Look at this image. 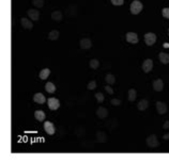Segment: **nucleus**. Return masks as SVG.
I'll use <instances>...</instances> for the list:
<instances>
[{
	"instance_id": "nucleus-14",
	"label": "nucleus",
	"mask_w": 169,
	"mask_h": 164,
	"mask_svg": "<svg viewBox=\"0 0 169 164\" xmlns=\"http://www.w3.org/2000/svg\"><path fill=\"white\" fill-rule=\"evenodd\" d=\"M20 24H22V26H23V28L28 29V30H31V29L33 28L32 22H31L28 18H22V19H20Z\"/></svg>"
},
{
	"instance_id": "nucleus-24",
	"label": "nucleus",
	"mask_w": 169,
	"mask_h": 164,
	"mask_svg": "<svg viewBox=\"0 0 169 164\" xmlns=\"http://www.w3.org/2000/svg\"><path fill=\"white\" fill-rule=\"evenodd\" d=\"M89 65H90V67L92 69H96V68L100 66V62L99 60H96V59H92L90 61V63H89Z\"/></svg>"
},
{
	"instance_id": "nucleus-34",
	"label": "nucleus",
	"mask_w": 169,
	"mask_h": 164,
	"mask_svg": "<svg viewBox=\"0 0 169 164\" xmlns=\"http://www.w3.org/2000/svg\"><path fill=\"white\" fill-rule=\"evenodd\" d=\"M168 33H169V30H168Z\"/></svg>"
},
{
	"instance_id": "nucleus-31",
	"label": "nucleus",
	"mask_w": 169,
	"mask_h": 164,
	"mask_svg": "<svg viewBox=\"0 0 169 164\" xmlns=\"http://www.w3.org/2000/svg\"><path fill=\"white\" fill-rule=\"evenodd\" d=\"M105 90H106V91H107V92L109 93V95H113V90L111 89V87H110L109 85H106V86H105Z\"/></svg>"
},
{
	"instance_id": "nucleus-4",
	"label": "nucleus",
	"mask_w": 169,
	"mask_h": 164,
	"mask_svg": "<svg viewBox=\"0 0 169 164\" xmlns=\"http://www.w3.org/2000/svg\"><path fill=\"white\" fill-rule=\"evenodd\" d=\"M47 103H48V108L51 109V111H55L57 109H59L60 107V101L57 98H49Z\"/></svg>"
},
{
	"instance_id": "nucleus-2",
	"label": "nucleus",
	"mask_w": 169,
	"mask_h": 164,
	"mask_svg": "<svg viewBox=\"0 0 169 164\" xmlns=\"http://www.w3.org/2000/svg\"><path fill=\"white\" fill-rule=\"evenodd\" d=\"M147 145L149 146V147H157L160 143H158V140L156 138L155 134H151V135L148 136V139H147Z\"/></svg>"
},
{
	"instance_id": "nucleus-13",
	"label": "nucleus",
	"mask_w": 169,
	"mask_h": 164,
	"mask_svg": "<svg viewBox=\"0 0 169 164\" xmlns=\"http://www.w3.org/2000/svg\"><path fill=\"white\" fill-rule=\"evenodd\" d=\"M153 89H154V91H156V92H161V91H163V89H164L163 80H162V79L155 80L154 82H153Z\"/></svg>"
},
{
	"instance_id": "nucleus-21",
	"label": "nucleus",
	"mask_w": 169,
	"mask_h": 164,
	"mask_svg": "<svg viewBox=\"0 0 169 164\" xmlns=\"http://www.w3.org/2000/svg\"><path fill=\"white\" fill-rule=\"evenodd\" d=\"M58 37H59V32L57 30H53L48 33V39H51V41H57Z\"/></svg>"
},
{
	"instance_id": "nucleus-7",
	"label": "nucleus",
	"mask_w": 169,
	"mask_h": 164,
	"mask_svg": "<svg viewBox=\"0 0 169 164\" xmlns=\"http://www.w3.org/2000/svg\"><path fill=\"white\" fill-rule=\"evenodd\" d=\"M126 41L131 44H137L138 43V36L135 32H127L126 33Z\"/></svg>"
},
{
	"instance_id": "nucleus-8",
	"label": "nucleus",
	"mask_w": 169,
	"mask_h": 164,
	"mask_svg": "<svg viewBox=\"0 0 169 164\" xmlns=\"http://www.w3.org/2000/svg\"><path fill=\"white\" fill-rule=\"evenodd\" d=\"M96 115L98 117H100L101 120H105L106 117L108 116V110L104 107H100L98 110H96Z\"/></svg>"
},
{
	"instance_id": "nucleus-12",
	"label": "nucleus",
	"mask_w": 169,
	"mask_h": 164,
	"mask_svg": "<svg viewBox=\"0 0 169 164\" xmlns=\"http://www.w3.org/2000/svg\"><path fill=\"white\" fill-rule=\"evenodd\" d=\"M80 48L82 49H90L92 47V42L89 39H80Z\"/></svg>"
},
{
	"instance_id": "nucleus-1",
	"label": "nucleus",
	"mask_w": 169,
	"mask_h": 164,
	"mask_svg": "<svg viewBox=\"0 0 169 164\" xmlns=\"http://www.w3.org/2000/svg\"><path fill=\"white\" fill-rule=\"evenodd\" d=\"M131 13L134 15H137L139 14L141 11H142V9H144V6H142V3L139 1V0H134L132 3H131Z\"/></svg>"
},
{
	"instance_id": "nucleus-22",
	"label": "nucleus",
	"mask_w": 169,
	"mask_h": 164,
	"mask_svg": "<svg viewBox=\"0 0 169 164\" xmlns=\"http://www.w3.org/2000/svg\"><path fill=\"white\" fill-rule=\"evenodd\" d=\"M136 97H137L136 90L131 89L130 91H129V101H131V102H134V101H135V99H136Z\"/></svg>"
},
{
	"instance_id": "nucleus-19",
	"label": "nucleus",
	"mask_w": 169,
	"mask_h": 164,
	"mask_svg": "<svg viewBox=\"0 0 169 164\" xmlns=\"http://www.w3.org/2000/svg\"><path fill=\"white\" fill-rule=\"evenodd\" d=\"M49 75H51V69L49 68H44V69H42L40 72V78L42 79V80L47 79V77Z\"/></svg>"
},
{
	"instance_id": "nucleus-15",
	"label": "nucleus",
	"mask_w": 169,
	"mask_h": 164,
	"mask_svg": "<svg viewBox=\"0 0 169 164\" xmlns=\"http://www.w3.org/2000/svg\"><path fill=\"white\" fill-rule=\"evenodd\" d=\"M148 107H149V102L146 99H141L138 102V105H137V108H138L139 111H146Z\"/></svg>"
},
{
	"instance_id": "nucleus-29",
	"label": "nucleus",
	"mask_w": 169,
	"mask_h": 164,
	"mask_svg": "<svg viewBox=\"0 0 169 164\" xmlns=\"http://www.w3.org/2000/svg\"><path fill=\"white\" fill-rule=\"evenodd\" d=\"M88 90H94L96 87V82L95 81H91V82H89L88 83Z\"/></svg>"
},
{
	"instance_id": "nucleus-32",
	"label": "nucleus",
	"mask_w": 169,
	"mask_h": 164,
	"mask_svg": "<svg viewBox=\"0 0 169 164\" xmlns=\"http://www.w3.org/2000/svg\"><path fill=\"white\" fill-rule=\"evenodd\" d=\"M169 128V122L167 120L165 124H164V129H168Z\"/></svg>"
},
{
	"instance_id": "nucleus-10",
	"label": "nucleus",
	"mask_w": 169,
	"mask_h": 164,
	"mask_svg": "<svg viewBox=\"0 0 169 164\" xmlns=\"http://www.w3.org/2000/svg\"><path fill=\"white\" fill-rule=\"evenodd\" d=\"M33 101L35 103H39V105H43V103L46 102V98L42 93H37L33 96Z\"/></svg>"
},
{
	"instance_id": "nucleus-25",
	"label": "nucleus",
	"mask_w": 169,
	"mask_h": 164,
	"mask_svg": "<svg viewBox=\"0 0 169 164\" xmlns=\"http://www.w3.org/2000/svg\"><path fill=\"white\" fill-rule=\"evenodd\" d=\"M32 4H33V6H35V8L41 9L44 6V1H43V0H32Z\"/></svg>"
},
{
	"instance_id": "nucleus-9",
	"label": "nucleus",
	"mask_w": 169,
	"mask_h": 164,
	"mask_svg": "<svg viewBox=\"0 0 169 164\" xmlns=\"http://www.w3.org/2000/svg\"><path fill=\"white\" fill-rule=\"evenodd\" d=\"M156 110H157L158 114H165L167 112V105L165 102H162V101H157L156 102Z\"/></svg>"
},
{
	"instance_id": "nucleus-5",
	"label": "nucleus",
	"mask_w": 169,
	"mask_h": 164,
	"mask_svg": "<svg viewBox=\"0 0 169 164\" xmlns=\"http://www.w3.org/2000/svg\"><path fill=\"white\" fill-rule=\"evenodd\" d=\"M44 129H45L46 133L49 134V135H53V134H55V132H56V128H55L54 124L51 122H44Z\"/></svg>"
},
{
	"instance_id": "nucleus-30",
	"label": "nucleus",
	"mask_w": 169,
	"mask_h": 164,
	"mask_svg": "<svg viewBox=\"0 0 169 164\" xmlns=\"http://www.w3.org/2000/svg\"><path fill=\"white\" fill-rule=\"evenodd\" d=\"M120 103H121V101L119 99H111V105L113 106H120Z\"/></svg>"
},
{
	"instance_id": "nucleus-16",
	"label": "nucleus",
	"mask_w": 169,
	"mask_h": 164,
	"mask_svg": "<svg viewBox=\"0 0 169 164\" xmlns=\"http://www.w3.org/2000/svg\"><path fill=\"white\" fill-rule=\"evenodd\" d=\"M34 117L39 122H43V120H45V113L42 110H37V111L34 112Z\"/></svg>"
},
{
	"instance_id": "nucleus-26",
	"label": "nucleus",
	"mask_w": 169,
	"mask_h": 164,
	"mask_svg": "<svg viewBox=\"0 0 169 164\" xmlns=\"http://www.w3.org/2000/svg\"><path fill=\"white\" fill-rule=\"evenodd\" d=\"M95 98H96V100H98V102H100V103L104 101V95L102 94V93H96Z\"/></svg>"
},
{
	"instance_id": "nucleus-3",
	"label": "nucleus",
	"mask_w": 169,
	"mask_h": 164,
	"mask_svg": "<svg viewBox=\"0 0 169 164\" xmlns=\"http://www.w3.org/2000/svg\"><path fill=\"white\" fill-rule=\"evenodd\" d=\"M144 42L148 46H152L154 45V43L156 42V35L152 32H149V33L144 34Z\"/></svg>"
},
{
	"instance_id": "nucleus-27",
	"label": "nucleus",
	"mask_w": 169,
	"mask_h": 164,
	"mask_svg": "<svg viewBox=\"0 0 169 164\" xmlns=\"http://www.w3.org/2000/svg\"><path fill=\"white\" fill-rule=\"evenodd\" d=\"M162 15H163L165 18H168V19H169V8L163 9V11H162Z\"/></svg>"
},
{
	"instance_id": "nucleus-23",
	"label": "nucleus",
	"mask_w": 169,
	"mask_h": 164,
	"mask_svg": "<svg viewBox=\"0 0 169 164\" xmlns=\"http://www.w3.org/2000/svg\"><path fill=\"white\" fill-rule=\"evenodd\" d=\"M105 80H106V82H107L108 84H115L116 83V77L113 75H111V74H108L106 77H105Z\"/></svg>"
},
{
	"instance_id": "nucleus-20",
	"label": "nucleus",
	"mask_w": 169,
	"mask_h": 164,
	"mask_svg": "<svg viewBox=\"0 0 169 164\" xmlns=\"http://www.w3.org/2000/svg\"><path fill=\"white\" fill-rule=\"evenodd\" d=\"M45 90L48 93H55L56 92V85L53 82H47L45 84Z\"/></svg>"
},
{
	"instance_id": "nucleus-33",
	"label": "nucleus",
	"mask_w": 169,
	"mask_h": 164,
	"mask_svg": "<svg viewBox=\"0 0 169 164\" xmlns=\"http://www.w3.org/2000/svg\"><path fill=\"white\" fill-rule=\"evenodd\" d=\"M164 139H165V140H168V139H169V133H168V134H165V135H164Z\"/></svg>"
},
{
	"instance_id": "nucleus-6",
	"label": "nucleus",
	"mask_w": 169,
	"mask_h": 164,
	"mask_svg": "<svg viewBox=\"0 0 169 164\" xmlns=\"http://www.w3.org/2000/svg\"><path fill=\"white\" fill-rule=\"evenodd\" d=\"M153 68V61L151 59H147L146 61L142 63V70L144 72H150Z\"/></svg>"
},
{
	"instance_id": "nucleus-28",
	"label": "nucleus",
	"mask_w": 169,
	"mask_h": 164,
	"mask_svg": "<svg viewBox=\"0 0 169 164\" xmlns=\"http://www.w3.org/2000/svg\"><path fill=\"white\" fill-rule=\"evenodd\" d=\"M113 6H122L124 3V0H110Z\"/></svg>"
},
{
	"instance_id": "nucleus-17",
	"label": "nucleus",
	"mask_w": 169,
	"mask_h": 164,
	"mask_svg": "<svg viewBox=\"0 0 169 164\" xmlns=\"http://www.w3.org/2000/svg\"><path fill=\"white\" fill-rule=\"evenodd\" d=\"M158 58H160V61H161L163 64H168L169 63V53L161 52L158 54Z\"/></svg>"
},
{
	"instance_id": "nucleus-18",
	"label": "nucleus",
	"mask_w": 169,
	"mask_h": 164,
	"mask_svg": "<svg viewBox=\"0 0 169 164\" xmlns=\"http://www.w3.org/2000/svg\"><path fill=\"white\" fill-rule=\"evenodd\" d=\"M51 18L55 20V21H61L62 18H63V15L60 11H54L51 13Z\"/></svg>"
},
{
	"instance_id": "nucleus-11",
	"label": "nucleus",
	"mask_w": 169,
	"mask_h": 164,
	"mask_svg": "<svg viewBox=\"0 0 169 164\" xmlns=\"http://www.w3.org/2000/svg\"><path fill=\"white\" fill-rule=\"evenodd\" d=\"M27 14H28V17H30L31 20H39V17H40V12L38 10H34V9H30L28 12H27Z\"/></svg>"
}]
</instances>
